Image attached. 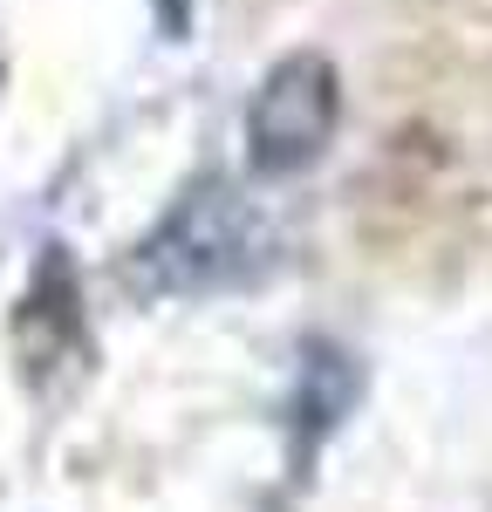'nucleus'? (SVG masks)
I'll return each mask as SVG.
<instances>
[{"label": "nucleus", "mask_w": 492, "mask_h": 512, "mask_svg": "<svg viewBox=\"0 0 492 512\" xmlns=\"http://www.w3.org/2000/svg\"><path fill=\"white\" fill-rule=\"evenodd\" d=\"M267 267V226L226 178H205L164 212V226L130 253L137 294H212Z\"/></svg>", "instance_id": "nucleus-1"}, {"label": "nucleus", "mask_w": 492, "mask_h": 512, "mask_svg": "<svg viewBox=\"0 0 492 512\" xmlns=\"http://www.w3.org/2000/svg\"><path fill=\"white\" fill-rule=\"evenodd\" d=\"M335 117H342V82H335V62L315 55V48H294L281 55L267 82L253 89V110H246V164L260 178H294L328 151L335 137Z\"/></svg>", "instance_id": "nucleus-2"}, {"label": "nucleus", "mask_w": 492, "mask_h": 512, "mask_svg": "<svg viewBox=\"0 0 492 512\" xmlns=\"http://www.w3.org/2000/svg\"><path fill=\"white\" fill-rule=\"evenodd\" d=\"M14 355L28 369V383H48L62 362H82L89 355V328H82V287H76V267L62 246H48L35 267V287L14 315Z\"/></svg>", "instance_id": "nucleus-3"}]
</instances>
